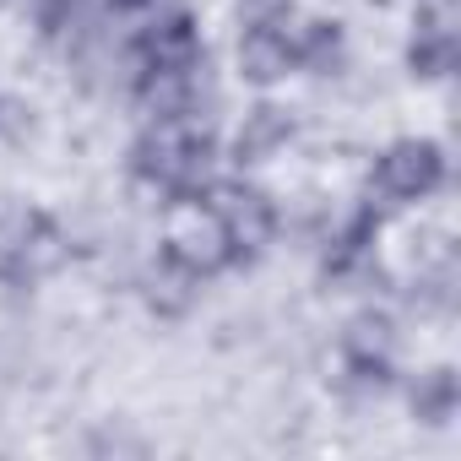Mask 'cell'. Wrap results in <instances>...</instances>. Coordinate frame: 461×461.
I'll return each instance as SVG.
<instances>
[{"label":"cell","mask_w":461,"mask_h":461,"mask_svg":"<svg viewBox=\"0 0 461 461\" xmlns=\"http://www.w3.org/2000/svg\"><path fill=\"white\" fill-rule=\"evenodd\" d=\"M136 174L168 195H201L212 174V136L195 114H168L152 120V131L136 147Z\"/></svg>","instance_id":"cell-1"},{"label":"cell","mask_w":461,"mask_h":461,"mask_svg":"<svg viewBox=\"0 0 461 461\" xmlns=\"http://www.w3.org/2000/svg\"><path fill=\"white\" fill-rule=\"evenodd\" d=\"M168 261H179V267L195 272V277H212L217 267L234 261L217 212H212L201 195H179V206H174V217H168Z\"/></svg>","instance_id":"cell-2"},{"label":"cell","mask_w":461,"mask_h":461,"mask_svg":"<svg viewBox=\"0 0 461 461\" xmlns=\"http://www.w3.org/2000/svg\"><path fill=\"white\" fill-rule=\"evenodd\" d=\"M55 261H60V234L50 228V217H39L28 206L0 212V277L6 283H33Z\"/></svg>","instance_id":"cell-3"},{"label":"cell","mask_w":461,"mask_h":461,"mask_svg":"<svg viewBox=\"0 0 461 461\" xmlns=\"http://www.w3.org/2000/svg\"><path fill=\"white\" fill-rule=\"evenodd\" d=\"M206 206L217 212L222 234H228V250H234V256H256L272 240V228H277L272 201L261 190H250V185H217Z\"/></svg>","instance_id":"cell-4"},{"label":"cell","mask_w":461,"mask_h":461,"mask_svg":"<svg viewBox=\"0 0 461 461\" xmlns=\"http://www.w3.org/2000/svg\"><path fill=\"white\" fill-rule=\"evenodd\" d=\"M445 163H439V147L434 141H396L380 168H375V185L385 201H423L434 185H439Z\"/></svg>","instance_id":"cell-5"},{"label":"cell","mask_w":461,"mask_h":461,"mask_svg":"<svg viewBox=\"0 0 461 461\" xmlns=\"http://www.w3.org/2000/svg\"><path fill=\"white\" fill-rule=\"evenodd\" d=\"M179 66H201V33L185 12L158 17L136 39V71H179Z\"/></svg>","instance_id":"cell-6"},{"label":"cell","mask_w":461,"mask_h":461,"mask_svg":"<svg viewBox=\"0 0 461 461\" xmlns=\"http://www.w3.org/2000/svg\"><path fill=\"white\" fill-rule=\"evenodd\" d=\"M294 60H299V50L283 33V23H250L245 28V39H240V71L250 82H277V77H288Z\"/></svg>","instance_id":"cell-7"},{"label":"cell","mask_w":461,"mask_h":461,"mask_svg":"<svg viewBox=\"0 0 461 461\" xmlns=\"http://www.w3.org/2000/svg\"><path fill=\"white\" fill-rule=\"evenodd\" d=\"M391 321L385 315H358L353 326H348V364H353V375L364 380V385H380L385 375H391Z\"/></svg>","instance_id":"cell-8"},{"label":"cell","mask_w":461,"mask_h":461,"mask_svg":"<svg viewBox=\"0 0 461 461\" xmlns=\"http://www.w3.org/2000/svg\"><path fill=\"white\" fill-rule=\"evenodd\" d=\"M283 141H288V120L277 109H256L240 131V163H267Z\"/></svg>","instance_id":"cell-9"},{"label":"cell","mask_w":461,"mask_h":461,"mask_svg":"<svg viewBox=\"0 0 461 461\" xmlns=\"http://www.w3.org/2000/svg\"><path fill=\"white\" fill-rule=\"evenodd\" d=\"M412 407H418V418H429V423L450 418V412H456V380H450L445 369H434V375L412 391Z\"/></svg>","instance_id":"cell-10"},{"label":"cell","mask_w":461,"mask_h":461,"mask_svg":"<svg viewBox=\"0 0 461 461\" xmlns=\"http://www.w3.org/2000/svg\"><path fill=\"white\" fill-rule=\"evenodd\" d=\"M195 283H201L195 272H185L179 261H163V272L152 277V304H163V310H185Z\"/></svg>","instance_id":"cell-11"},{"label":"cell","mask_w":461,"mask_h":461,"mask_svg":"<svg viewBox=\"0 0 461 461\" xmlns=\"http://www.w3.org/2000/svg\"><path fill=\"white\" fill-rule=\"evenodd\" d=\"M294 50H299V60H310V66L331 71V66L342 60V33H337L331 23H315V28H310V33H304V39H299Z\"/></svg>","instance_id":"cell-12"},{"label":"cell","mask_w":461,"mask_h":461,"mask_svg":"<svg viewBox=\"0 0 461 461\" xmlns=\"http://www.w3.org/2000/svg\"><path fill=\"white\" fill-rule=\"evenodd\" d=\"M44 6H50V0H44Z\"/></svg>","instance_id":"cell-13"}]
</instances>
